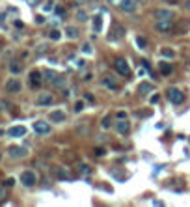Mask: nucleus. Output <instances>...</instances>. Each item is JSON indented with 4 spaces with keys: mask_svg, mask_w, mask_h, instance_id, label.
Here are the masks:
<instances>
[{
    "mask_svg": "<svg viewBox=\"0 0 190 207\" xmlns=\"http://www.w3.org/2000/svg\"><path fill=\"white\" fill-rule=\"evenodd\" d=\"M166 97H168V99H170V103H174V105H181V103L185 101L183 92H181L179 88H175V86H172V88H168V90H166Z\"/></svg>",
    "mask_w": 190,
    "mask_h": 207,
    "instance_id": "nucleus-1",
    "label": "nucleus"
},
{
    "mask_svg": "<svg viewBox=\"0 0 190 207\" xmlns=\"http://www.w3.org/2000/svg\"><path fill=\"white\" fill-rule=\"evenodd\" d=\"M153 17H155L157 21H174V19H175V13H174L172 9L159 7V9H155V11H153Z\"/></svg>",
    "mask_w": 190,
    "mask_h": 207,
    "instance_id": "nucleus-2",
    "label": "nucleus"
},
{
    "mask_svg": "<svg viewBox=\"0 0 190 207\" xmlns=\"http://www.w3.org/2000/svg\"><path fill=\"white\" fill-rule=\"evenodd\" d=\"M155 30L159 34H166L170 35L174 32V21H155Z\"/></svg>",
    "mask_w": 190,
    "mask_h": 207,
    "instance_id": "nucleus-3",
    "label": "nucleus"
},
{
    "mask_svg": "<svg viewBox=\"0 0 190 207\" xmlns=\"http://www.w3.org/2000/svg\"><path fill=\"white\" fill-rule=\"evenodd\" d=\"M114 69H116L118 75H123V77H129V75H131V67H129V64H127L123 58H118V60L114 62Z\"/></svg>",
    "mask_w": 190,
    "mask_h": 207,
    "instance_id": "nucleus-4",
    "label": "nucleus"
},
{
    "mask_svg": "<svg viewBox=\"0 0 190 207\" xmlns=\"http://www.w3.org/2000/svg\"><path fill=\"white\" fill-rule=\"evenodd\" d=\"M21 183H22L24 187H34V185L37 183V176H35L32 170H24V172L21 174Z\"/></svg>",
    "mask_w": 190,
    "mask_h": 207,
    "instance_id": "nucleus-5",
    "label": "nucleus"
},
{
    "mask_svg": "<svg viewBox=\"0 0 190 207\" xmlns=\"http://www.w3.org/2000/svg\"><path fill=\"white\" fill-rule=\"evenodd\" d=\"M35 103H37L39 106H49V105H52V103H54V95H52V93H49V92H41V93L37 95Z\"/></svg>",
    "mask_w": 190,
    "mask_h": 207,
    "instance_id": "nucleus-6",
    "label": "nucleus"
},
{
    "mask_svg": "<svg viewBox=\"0 0 190 207\" xmlns=\"http://www.w3.org/2000/svg\"><path fill=\"white\" fill-rule=\"evenodd\" d=\"M7 153H9L11 159H24V157L28 155V149H26V148H21V146H11V148L7 149Z\"/></svg>",
    "mask_w": 190,
    "mask_h": 207,
    "instance_id": "nucleus-7",
    "label": "nucleus"
},
{
    "mask_svg": "<svg viewBox=\"0 0 190 207\" xmlns=\"http://www.w3.org/2000/svg\"><path fill=\"white\" fill-rule=\"evenodd\" d=\"M21 88H22V84H21L19 78H9V80L6 82V92H7V93H19Z\"/></svg>",
    "mask_w": 190,
    "mask_h": 207,
    "instance_id": "nucleus-8",
    "label": "nucleus"
},
{
    "mask_svg": "<svg viewBox=\"0 0 190 207\" xmlns=\"http://www.w3.org/2000/svg\"><path fill=\"white\" fill-rule=\"evenodd\" d=\"M34 131H35L37 134H49V133H50V123H47V121H43V120H37V121L34 123Z\"/></svg>",
    "mask_w": 190,
    "mask_h": 207,
    "instance_id": "nucleus-9",
    "label": "nucleus"
},
{
    "mask_svg": "<svg viewBox=\"0 0 190 207\" xmlns=\"http://www.w3.org/2000/svg\"><path fill=\"white\" fill-rule=\"evenodd\" d=\"M123 35H125V28H123L121 24H114V26H112V34L108 35V39H110V41H116V39H121Z\"/></svg>",
    "mask_w": 190,
    "mask_h": 207,
    "instance_id": "nucleus-10",
    "label": "nucleus"
},
{
    "mask_svg": "<svg viewBox=\"0 0 190 207\" xmlns=\"http://www.w3.org/2000/svg\"><path fill=\"white\" fill-rule=\"evenodd\" d=\"M114 127H116V131H118L119 134H129V131H131V123H129L127 120H118Z\"/></svg>",
    "mask_w": 190,
    "mask_h": 207,
    "instance_id": "nucleus-11",
    "label": "nucleus"
},
{
    "mask_svg": "<svg viewBox=\"0 0 190 207\" xmlns=\"http://www.w3.org/2000/svg\"><path fill=\"white\" fill-rule=\"evenodd\" d=\"M24 134H26V127H22V125H15V127L7 129V136H11V138H19Z\"/></svg>",
    "mask_w": 190,
    "mask_h": 207,
    "instance_id": "nucleus-12",
    "label": "nucleus"
},
{
    "mask_svg": "<svg viewBox=\"0 0 190 207\" xmlns=\"http://www.w3.org/2000/svg\"><path fill=\"white\" fill-rule=\"evenodd\" d=\"M136 6H138L136 0H123V2L119 4V7H121L125 13H134V11H136Z\"/></svg>",
    "mask_w": 190,
    "mask_h": 207,
    "instance_id": "nucleus-13",
    "label": "nucleus"
},
{
    "mask_svg": "<svg viewBox=\"0 0 190 207\" xmlns=\"http://www.w3.org/2000/svg\"><path fill=\"white\" fill-rule=\"evenodd\" d=\"M49 120H50L52 123H63V121H65V112H62V110H52V112L49 114Z\"/></svg>",
    "mask_w": 190,
    "mask_h": 207,
    "instance_id": "nucleus-14",
    "label": "nucleus"
},
{
    "mask_svg": "<svg viewBox=\"0 0 190 207\" xmlns=\"http://www.w3.org/2000/svg\"><path fill=\"white\" fill-rule=\"evenodd\" d=\"M41 80H43V71L34 69V71L30 73V82H32V86H39Z\"/></svg>",
    "mask_w": 190,
    "mask_h": 207,
    "instance_id": "nucleus-15",
    "label": "nucleus"
},
{
    "mask_svg": "<svg viewBox=\"0 0 190 207\" xmlns=\"http://www.w3.org/2000/svg\"><path fill=\"white\" fill-rule=\"evenodd\" d=\"M54 176H56L58 179H62V181H69V179H71V174H69L65 168H56V170H54Z\"/></svg>",
    "mask_w": 190,
    "mask_h": 207,
    "instance_id": "nucleus-16",
    "label": "nucleus"
},
{
    "mask_svg": "<svg viewBox=\"0 0 190 207\" xmlns=\"http://www.w3.org/2000/svg\"><path fill=\"white\" fill-rule=\"evenodd\" d=\"M56 77H58V73L52 71V69H45V71H43V80H47V82H50V84L54 82Z\"/></svg>",
    "mask_w": 190,
    "mask_h": 207,
    "instance_id": "nucleus-17",
    "label": "nucleus"
},
{
    "mask_svg": "<svg viewBox=\"0 0 190 207\" xmlns=\"http://www.w3.org/2000/svg\"><path fill=\"white\" fill-rule=\"evenodd\" d=\"M9 71H11L13 75H19V73L22 71V64H21V62H17V60L9 62Z\"/></svg>",
    "mask_w": 190,
    "mask_h": 207,
    "instance_id": "nucleus-18",
    "label": "nucleus"
},
{
    "mask_svg": "<svg viewBox=\"0 0 190 207\" xmlns=\"http://www.w3.org/2000/svg\"><path fill=\"white\" fill-rule=\"evenodd\" d=\"M103 84L108 88V90H112V92H116L119 86H118V82H114V78H110V77H104L103 78Z\"/></svg>",
    "mask_w": 190,
    "mask_h": 207,
    "instance_id": "nucleus-19",
    "label": "nucleus"
},
{
    "mask_svg": "<svg viewBox=\"0 0 190 207\" xmlns=\"http://www.w3.org/2000/svg\"><path fill=\"white\" fill-rule=\"evenodd\" d=\"M153 90H155V86H153L151 82H142V84L138 86V92H140V93H144V95H146V93H149V92H153Z\"/></svg>",
    "mask_w": 190,
    "mask_h": 207,
    "instance_id": "nucleus-20",
    "label": "nucleus"
},
{
    "mask_svg": "<svg viewBox=\"0 0 190 207\" xmlns=\"http://www.w3.org/2000/svg\"><path fill=\"white\" fill-rule=\"evenodd\" d=\"M65 35H67L69 39H76V37H78V28H75V26H67V28H65Z\"/></svg>",
    "mask_w": 190,
    "mask_h": 207,
    "instance_id": "nucleus-21",
    "label": "nucleus"
},
{
    "mask_svg": "<svg viewBox=\"0 0 190 207\" xmlns=\"http://www.w3.org/2000/svg\"><path fill=\"white\" fill-rule=\"evenodd\" d=\"M93 30H95V32H101V30H103V17H101V15H95V17H93Z\"/></svg>",
    "mask_w": 190,
    "mask_h": 207,
    "instance_id": "nucleus-22",
    "label": "nucleus"
},
{
    "mask_svg": "<svg viewBox=\"0 0 190 207\" xmlns=\"http://www.w3.org/2000/svg\"><path fill=\"white\" fill-rule=\"evenodd\" d=\"M56 88H60V90H63L65 88V84H67V80H65V77H62V75H58L56 78H54V82H52Z\"/></svg>",
    "mask_w": 190,
    "mask_h": 207,
    "instance_id": "nucleus-23",
    "label": "nucleus"
},
{
    "mask_svg": "<svg viewBox=\"0 0 190 207\" xmlns=\"http://www.w3.org/2000/svg\"><path fill=\"white\" fill-rule=\"evenodd\" d=\"M172 71H174L172 64H168V62H162V64H160V73H162V75H172Z\"/></svg>",
    "mask_w": 190,
    "mask_h": 207,
    "instance_id": "nucleus-24",
    "label": "nucleus"
},
{
    "mask_svg": "<svg viewBox=\"0 0 190 207\" xmlns=\"http://www.w3.org/2000/svg\"><path fill=\"white\" fill-rule=\"evenodd\" d=\"M76 19H78L80 22H86V21L90 19V15H88L86 9H76Z\"/></svg>",
    "mask_w": 190,
    "mask_h": 207,
    "instance_id": "nucleus-25",
    "label": "nucleus"
},
{
    "mask_svg": "<svg viewBox=\"0 0 190 207\" xmlns=\"http://www.w3.org/2000/svg\"><path fill=\"white\" fill-rule=\"evenodd\" d=\"M101 127H103V129H108V127H112V116H110V114H106V116L101 120Z\"/></svg>",
    "mask_w": 190,
    "mask_h": 207,
    "instance_id": "nucleus-26",
    "label": "nucleus"
},
{
    "mask_svg": "<svg viewBox=\"0 0 190 207\" xmlns=\"http://www.w3.org/2000/svg\"><path fill=\"white\" fill-rule=\"evenodd\" d=\"M136 45H138V49H147V41H146V37H142V35H136Z\"/></svg>",
    "mask_w": 190,
    "mask_h": 207,
    "instance_id": "nucleus-27",
    "label": "nucleus"
},
{
    "mask_svg": "<svg viewBox=\"0 0 190 207\" xmlns=\"http://www.w3.org/2000/svg\"><path fill=\"white\" fill-rule=\"evenodd\" d=\"M160 54H162L164 58H174V56H175V52H174L170 47H164V49H160Z\"/></svg>",
    "mask_w": 190,
    "mask_h": 207,
    "instance_id": "nucleus-28",
    "label": "nucleus"
},
{
    "mask_svg": "<svg viewBox=\"0 0 190 207\" xmlns=\"http://www.w3.org/2000/svg\"><path fill=\"white\" fill-rule=\"evenodd\" d=\"M60 37H62V32H60V30H50V32H49V39L58 41Z\"/></svg>",
    "mask_w": 190,
    "mask_h": 207,
    "instance_id": "nucleus-29",
    "label": "nucleus"
},
{
    "mask_svg": "<svg viewBox=\"0 0 190 207\" xmlns=\"http://www.w3.org/2000/svg\"><path fill=\"white\" fill-rule=\"evenodd\" d=\"M52 9H54V0H45V4H43V11L49 13V11H52Z\"/></svg>",
    "mask_w": 190,
    "mask_h": 207,
    "instance_id": "nucleus-30",
    "label": "nucleus"
},
{
    "mask_svg": "<svg viewBox=\"0 0 190 207\" xmlns=\"http://www.w3.org/2000/svg\"><path fill=\"white\" fill-rule=\"evenodd\" d=\"M78 172H80L82 176H86V174H90V172H91V168H90L88 164H78Z\"/></svg>",
    "mask_w": 190,
    "mask_h": 207,
    "instance_id": "nucleus-31",
    "label": "nucleus"
},
{
    "mask_svg": "<svg viewBox=\"0 0 190 207\" xmlns=\"http://www.w3.org/2000/svg\"><path fill=\"white\" fill-rule=\"evenodd\" d=\"M82 52H84V54H91V52H93L91 45H90V43H84V45H82Z\"/></svg>",
    "mask_w": 190,
    "mask_h": 207,
    "instance_id": "nucleus-32",
    "label": "nucleus"
},
{
    "mask_svg": "<svg viewBox=\"0 0 190 207\" xmlns=\"http://www.w3.org/2000/svg\"><path fill=\"white\" fill-rule=\"evenodd\" d=\"M104 155H106L104 148H95V157H104Z\"/></svg>",
    "mask_w": 190,
    "mask_h": 207,
    "instance_id": "nucleus-33",
    "label": "nucleus"
},
{
    "mask_svg": "<svg viewBox=\"0 0 190 207\" xmlns=\"http://www.w3.org/2000/svg\"><path fill=\"white\" fill-rule=\"evenodd\" d=\"M82 110H84V101H78L75 105V112H82Z\"/></svg>",
    "mask_w": 190,
    "mask_h": 207,
    "instance_id": "nucleus-34",
    "label": "nucleus"
},
{
    "mask_svg": "<svg viewBox=\"0 0 190 207\" xmlns=\"http://www.w3.org/2000/svg\"><path fill=\"white\" fill-rule=\"evenodd\" d=\"M45 50H47V45L43 43V45H37V50H35V52H37V56H39V54H43Z\"/></svg>",
    "mask_w": 190,
    "mask_h": 207,
    "instance_id": "nucleus-35",
    "label": "nucleus"
},
{
    "mask_svg": "<svg viewBox=\"0 0 190 207\" xmlns=\"http://www.w3.org/2000/svg\"><path fill=\"white\" fill-rule=\"evenodd\" d=\"M7 198V194H6V187H0V202H4Z\"/></svg>",
    "mask_w": 190,
    "mask_h": 207,
    "instance_id": "nucleus-36",
    "label": "nucleus"
},
{
    "mask_svg": "<svg viewBox=\"0 0 190 207\" xmlns=\"http://www.w3.org/2000/svg\"><path fill=\"white\" fill-rule=\"evenodd\" d=\"M43 22H45V17H43V15H37V17H35V24H43Z\"/></svg>",
    "mask_w": 190,
    "mask_h": 207,
    "instance_id": "nucleus-37",
    "label": "nucleus"
},
{
    "mask_svg": "<svg viewBox=\"0 0 190 207\" xmlns=\"http://www.w3.org/2000/svg\"><path fill=\"white\" fill-rule=\"evenodd\" d=\"M84 101H90V103H93L95 99H93V95H91V93H86V95H84Z\"/></svg>",
    "mask_w": 190,
    "mask_h": 207,
    "instance_id": "nucleus-38",
    "label": "nucleus"
},
{
    "mask_svg": "<svg viewBox=\"0 0 190 207\" xmlns=\"http://www.w3.org/2000/svg\"><path fill=\"white\" fill-rule=\"evenodd\" d=\"M159 99H160V95H159V93L151 95V103H153V105H155V103H159Z\"/></svg>",
    "mask_w": 190,
    "mask_h": 207,
    "instance_id": "nucleus-39",
    "label": "nucleus"
},
{
    "mask_svg": "<svg viewBox=\"0 0 190 207\" xmlns=\"http://www.w3.org/2000/svg\"><path fill=\"white\" fill-rule=\"evenodd\" d=\"M13 185H15V179H13V177L6 179V187H13Z\"/></svg>",
    "mask_w": 190,
    "mask_h": 207,
    "instance_id": "nucleus-40",
    "label": "nucleus"
},
{
    "mask_svg": "<svg viewBox=\"0 0 190 207\" xmlns=\"http://www.w3.org/2000/svg\"><path fill=\"white\" fill-rule=\"evenodd\" d=\"M88 2H90V4H93L95 0H75V4H80V6H82V4H88Z\"/></svg>",
    "mask_w": 190,
    "mask_h": 207,
    "instance_id": "nucleus-41",
    "label": "nucleus"
},
{
    "mask_svg": "<svg viewBox=\"0 0 190 207\" xmlns=\"http://www.w3.org/2000/svg\"><path fill=\"white\" fill-rule=\"evenodd\" d=\"M123 0H108V4H112V6H119Z\"/></svg>",
    "mask_w": 190,
    "mask_h": 207,
    "instance_id": "nucleus-42",
    "label": "nucleus"
},
{
    "mask_svg": "<svg viewBox=\"0 0 190 207\" xmlns=\"http://www.w3.org/2000/svg\"><path fill=\"white\" fill-rule=\"evenodd\" d=\"M125 118H127L125 112H118V120H125Z\"/></svg>",
    "mask_w": 190,
    "mask_h": 207,
    "instance_id": "nucleus-43",
    "label": "nucleus"
},
{
    "mask_svg": "<svg viewBox=\"0 0 190 207\" xmlns=\"http://www.w3.org/2000/svg\"><path fill=\"white\" fill-rule=\"evenodd\" d=\"M185 7H187V9L190 11V0H187V2H185Z\"/></svg>",
    "mask_w": 190,
    "mask_h": 207,
    "instance_id": "nucleus-44",
    "label": "nucleus"
},
{
    "mask_svg": "<svg viewBox=\"0 0 190 207\" xmlns=\"http://www.w3.org/2000/svg\"><path fill=\"white\" fill-rule=\"evenodd\" d=\"M136 2H138V4H146L147 0H136Z\"/></svg>",
    "mask_w": 190,
    "mask_h": 207,
    "instance_id": "nucleus-45",
    "label": "nucleus"
},
{
    "mask_svg": "<svg viewBox=\"0 0 190 207\" xmlns=\"http://www.w3.org/2000/svg\"><path fill=\"white\" fill-rule=\"evenodd\" d=\"M0 50H2V41H0Z\"/></svg>",
    "mask_w": 190,
    "mask_h": 207,
    "instance_id": "nucleus-46",
    "label": "nucleus"
}]
</instances>
